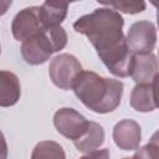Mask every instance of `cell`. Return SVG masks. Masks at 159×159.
I'll return each mask as SVG.
<instances>
[{
	"mask_svg": "<svg viewBox=\"0 0 159 159\" xmlns=\"http://www.w3.org/2000/svg\"><path fill=\"white\" fill-rule=\"evenodd\" d=\"M76 97L91 111L106 114L117 109L123 94V82L102 77L93 71H82L72 87Z\"/></svg>",
	"mask_w": 159,
	"mask_h": 159,
	"instance_id": "6da1fadb",
	"label": "cell"
},
{
	"mask_svg": "<svg viewBox=\"0 0 159 159\" xmlns=\"http://www.w3.org/2000/svg\"><path fill=\"white\" fill-rule=\"evenodd\" d=\"M123 25L124 20L119 12L111 7H99L77 19L73 29L76 32L87 36L98 53L116 46L125 39L123 35Z\"/></svg>",
	"mask_w": 159,
	"mask_h": 159,
	"instance_id": "7a4b0ae2",
	"label": "cell"
},
{
	"mask_svg": "<svg viewBox=\"0 0 159 159\" xmlns=\"http://www.w3.org/2000/svg\"><path fill=\"white\" fill-rule=\"evenodd\" d=\"M67 45V34L62 26L41 27L34 36L22 41L21 56L29 65L45 63L53 52Z\"/></svg>",
	"mask_w": 159,
	"mask_h": 159,
	"instance_id": "3957f363",
	"label": "cell"
},
{
	"mask_svg": "<svg viewBox=\"0 0 159 159\" xmlns=\"http://www.w3.org/2000/svg\"><path fill=\"white\" fill-rule=\"evenodd\" d=\"M82 71L80 61L70 53H60L55 56L48 66V75L52 83L65 91L72 89L76 78Z\"/></svg>",
	"mask_w": 159,
	"mask_h": 159,
	"instance_id": "277c9868",
	"label": "cell"
},
{
	"mask_svg": "<svg viewBox=\"0 0 159 159\" xmlns=\"http://www.w3.org/2000/svg\"><path fill=\"white\" fill-rule=\"evenodd\" d=\"M125 41L133 53H152L157 45L155 25L149 20H140L134 22L128 30Z\"/></svg>",
	"mask_w": 159,
	"mask_h": 159,
	"instance_id": "5b68a950",
	"label": "cell"
},
{
	"mask_svg": "<svg viewBox=\"0 0 159 159\" xmlns=\"http://www.w3.org/2000/svg\"><path fill=\"white\" fill-rule=\"evenodd\" d=\"M88 123L89 122L73 108H60L53 116V125L57 132L73 142L86 133Z\"/></svg>",
	"mask_w": 159,
	"mask_h": 159,
	"instance_id": "8992f818",
	"label": "cell"
},
{
	"mask_svg": "<svg viewBox=\"0 0 159 159\" xmlns=\"http://www.w3.org/2000/svg\"><path fill=\"white\" fill-rule=\"evenodd\" d=\"M109 72L117 77L124 78L129 76L130 65L133 60V52L129 50L125 39L116 46L97 53Z\"/></svg>",
	"mask_w": 159,
	"mask_h": 159,
	"instance_id": "52a82bcc",
	"label": "cell"
},
{
	"mask_svg": "<svg viewBox=\"0 0 159 159\" xmlns=\"http://www.w3.org/2000/svg\"><path fill=\"white\" fill-rule=\"evenodd\" d=\"M41 22L39 17V6L25 7L19 11L11 24V32L15 40L25 41L34 36L40 29Z\"/></svg>",
	"mask_w": 159,
	"mask_h": 159,
	"instance_id": "ba28073f",
	"label": "cell"
},
{
	"mask_svg": "<svg viewBox=\"0 0 159 159\" xmlns=\"http://www.w3.org/2000/svg\"><path fill=\"white\" fill-rule=\"evenodd\" d=\"M113 140L119 149H138L142 140L140 125L133 119H122L113 128Z\"/></svg>",
	"mask_w": 159,
	"mask_h": 159,
	"instance_id": "9c48e42d",
	"label": "cell"
},
{
	"mask_svg": "<svg viewBox=\"0 0 159 159\" xmlns=\"http://www.w3.org/2000/svg\"><path fill=\"white\" fill-rule=\"evenodd\" d=\"M129 76L138 83H150L158 80V60L154 53L133 55Z\"/></svg>",
	"mask_w": 159,
	"mask_h": 159,
	"instance_id": "30bf717a",
	"label": "cell"
},
{
	"mask_svg": "<svg viewBox=\"0 0 159 159\" xmlns=\"http://www.w3.org/2000/svg\"><path fill=\"white\" fill-rule=\"evenodd\" d=\"M157 82L138 83L134 86L130 93V106L138 112H152L157 109Z\"/></svg>",
	"mask_w": 159,
	"mask_h": 159,
	"instance_id": "8fae6325",
	"label": "cell"
},
{
	"mask_svg": "<svg viewBox=\"0 0 159 159\" xmlns=\"http://www.w3.org/2000/svg\"><path fill=\"white\" fill-rule=\"evenodd\" d=\"M21 96L17 76L11 71H0V107H11Z\"/></svg>",
	"mask_w": 159,
	"mask_h": 159,
	"instance_id": "7c38bea8",
	"label": "cell"
},
{
	"mask_svg": "<svg viewBox=\"0 0 159 159\" xmlns=\"http://www.w3.org/2000/svg\"><path fill=\"white\" fill-rule=\"evenodd\" d=\"M68 10L67 2H56V1H45L39 6V17L41 26H60L65 20Z\"/></svg>",
	"mask_w": 159,
	"mask_h": 159,
	"instance_id": "4fadbf2b",
	"label": "cell"
},
{
	"mask_svg": "<svg viewBox=\"0 0 159 159\" xmlns=\"http://www.w3.org/2000/svg\"><path fill=\"white\" fill-rule=\"evenodd\" d=\"M104 142V129L97 122H89L86 133L73 142L75 147L83 153L97 150Z\"/></svg>",
	"mask_w": 159,
	"mask_h": 159,
	"instance_id": "5bb4252c",
	"label": "cell"
},
{
	"mask_svg": "<svg viewBox=\"0 0 159 159\" xmlns=\"http://www.w3.org/2000/svg\"><path fill=\"white\" fill-rule=\"evenodd\" d=\"M31 159H66V153L58 143L53 140H42L35 145Z\"/></svg>",
	"mask_w": 159,
	"mask_h": 159,
	"instance_id": "9a60e30c",
	"label": "cell"
},
{
	"mask_svg": "<svg viewBox=\"0 0 159 159\" xmlns=\"http://www.w3.org/2000/svg\"><path fill=\"white\" fill-rule=\"evenodd\" d=\"M102 5L106 7H111L116 10L117 12L122 11L124 14H138L145 10V2L144 1H127V0H119V1H101Z\"/></svg>",
	"mask_w": 159,
	"mask_h": 159,
	"instance_id": "2e32d148",
	"label": "cell"
},
{
	"mask_svg": "<svg viewBox=\"0 0 159 159\" xmlns=\"http://www.w3.org/2000/svg\"><path fill=\"white\" fill-rule=\"evenodd\" d=\"M133 159H159V145L157 140V134L153 135L152 140L144 147L137 149Z\"/></svg>",
	"mask_w": 159,
	"mask_h": 159,
	"instance_id": "e0dca14e",
	"label": "cell"
},
{
	"mask_svg": "<svg viewBox=\"0 0 159 159\" xmlns=\"http://www.w3.org/2000/svg\"><path fill=\"white\" fill-rule=\"evenodd\" d=\"M109 157H111L109 149L104 148V149H101V150L89 152V153H87L86 155L81 157L80 159H109Z\"/></svg>",
	"mask_w": 159,
	"mask_h": 159,
	"instance_id": "ac0fdd59",
	"label": "cell"
},
{
	"mask_svg": "<svg viewBox=\"0 0 159 159\" xmlns=\"http://www.w3.org/2000/svg\"><path fill=\"white\" fill-rule=\"evenodd\" d=\"M6 158H7V144L4 134L0 130V159H6Z\"/></svg>",
	"mask_w": 159,
	"mask_h": 159,
	"instance_id": "d6986e66",
	"label": "cell"
},
{
	"mask_svg": "<svg viewBox=\"0 0 159 159\" xmlns=\"http://www.w3.org/2000/svg\"><path fill=\"white\" fill-rule=\"evenodd\" d=\"M11 4H12V1L10 0H7V1H0V16L1 15H4L7 10H9V7L11 6Z\"/></svg>",
	"mask_w": 159,
	"mask_h": 159,
	"instance_id": "ffe728a7",
	"label": "cell"
},
{
	"mask_svg": "<svg viewBox=\"0 0 159 159\" xmlns=\"http://www.w3.org/2000/svg\"><path fill=\"white\" fill-rule=\"evenodd\" d=\"M123 159H133V158H123Z\"/></svg>",
	"mask_w": 159,
	"mask_h": 159,
	"instance_id": "44dd1931",
	"label": "cell"
},
{
	"mask_svg": "<svg viewBox=\"0 0 159 159\" xmlns=\"http://www.w3.org/2000/svg\"><path fill=\"white\" fill-rule=\"evenodd\" d=\"M0 53H1V46H0Z\"/></svg>",
	"mask_w": 159,
	"mask_h": 159,
	"instance_id": "7402d4cb",
	"label": "cell"
}]
</instances>
